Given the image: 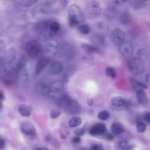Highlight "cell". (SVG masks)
<instances>
[{
	"label": "cell",
	"instance_id": "obj_1",
	"mask_svg": "<svg viewBox=\"0 0 150 150\" xmlns=\"http://www.w3.org/2000/svg\"><path fill=\"white\" fill-rule=\"evenodd\" d=\"M56 2L53 1H46L38 4L30 11L32 18L38 22L47 19L52 13L53 5Z\"/></svg>",
	"mask_w": 150,
	"mask_h": 150
},
{
	"label": "cell",
	"instance_id": "obj_2",
	"mask_svg": "<svg viewBox=\"0 0 150 150\" xmlns=\"http://www.w3.org/2000/svg\"><path fill=\"white\" fill-rule=\"evenodd\" d=\"M52 22L49 19H46L39 21L35 25L37 36L40 40L43 41L48 40L56 35L50 29V25Z\"/></svg>",
	"mask_w": 150,
	"mask_h": 150
},
{
	"label": "cell",
	"instance_id": "obj_3",
	"mask_svg": "<svg viewBox=\"0 0 150 150\" xmlns=\"http://www.w3.org/2000/svg\"><path fill=\"white\" fill-rule=\"evenodd\" d=\"M68 23L70 27H74L79 25L84 19L83 14L76 4H71L67 9Z\"/></svg>",
	"mask_w": 150,
	"mask_h": 150
},
{
	"label": "cell",
	"instance_id": "obj_4",
	"mask_svg": "<svg viewBox=\"0 0 150 150\" xmlns=\"http://www.w3.org/2000/svg\"><path fill=\"white\" fill-rule=\"evenodd\" d=\"M25 49L27 54L33 59L39 57L44 52V49L40 42L35 39L28 41L25 45Z\"/></svg>",
	"mask_w": 150,
	"mask_h": 150
},
{
	"label": "cell",
	"instance_id": "obj_5",
	"mask_svg": "<svg viewBox=\"0 0 150 150\" xmlns=\"http://www.w3.org/2000/svg\"><path fill=\"white\" fill-rule=\"evenodd\" d=\"M18 76L19 81L22 84H29L33 77V69L32 65L26 62V63L19 70Z\"/></svg>",
	"mask_w": 150,
	"mask_h": 150
},
{
	"label": "cell",
	"instance_id": "obj_6",
	"mask_svg": "<svg viewBox=\"0 0 150 150\" xmlns=\"http://www.w3.org/2000/svg\"><path fill=\"white\" fill-rule=\"evenodd\" d=\"M85 15L88 19H94L98 16L101 12V8L98 2L90 1L88 2L84 8Z\"/></svg>",
	"mask_w": 150,
	"mask_h": 150
},
{
	"label": "cell",
	"instance_id": "obj_7",
	"mask_svg": "<svg viewBox=\"0 0 150 150\" xmlns=\"http://www.w3.org/2000/svg\"><path fill=\"white\" fill-rule=\"evenodd\" d=\"M64 91V85L60 80H55L51 82L49 96L52 98H59Z\"/></svg>",
	"mask_w": 150,
	"mask_h": 150
},
{
	"label": "cell",
	"instance_id": "obj_8",
	"mask_svg": "<svg viewBox=\"0 0 150 150\" xmlns=\"http://www.w3.org/2000/svg\"><path fill=\"white\" fill-rule=\"evenodd\" d=\"M128 68L132 74L139 75L143 73L145 70V63L142 59L135 57L129 61Z\"/></svg>",
	"mask_w": 150,
	"mask_h": 150
},
{
	"label": "cell",
	"instance_id": "obj_9",
	"mask_svg": "<svg viewBox=\"0 0 150 150\" xmlns=\"http://www.w3.org/2000/svg\"><path fill=\"white\" fill-rule=\"evenodd\" d=\"M59 46L58 42L55 40H50L47 42L44 46L45 57L51 59L57 55Z\"/></svg>",
	"mask_w": 150,
	"mask_h": 150
},
{
	"label": "cell",
	"instance_id": "obj_10",
	"mask_svg": "<svg viewBox=\"0 0 150 150\" xmlns=\"http://www.w3.org/2000/svg\"><path fill=\"white\" fill-rule=\"evenodd\" d=\"M125 33L119 28L113 29L110 33V39L111 42L116 45H121L124 41Z\"/></svg>",
	"mask_w": 150,
	"mask_h": 150
},
{
	"label": "cell",
	"instance_id": "obj_11",
	"mask_svg": "<svg viewBox=\"0 0 150 150\" xmlns=\"http://www.w3.org/2000/svg\"><path fill=\"white\" fill-rule=\"evenodd\" d=\"M74 53V49L73 47L69 43H63L60 45L59 52H58V56L64 57V58H70Z\"/></svg>",
	"mask_w": 150,
	"mask_h": 150
},
{
	"label": "cell",
	"instance_id": "obj_12",
	"mask_svg": "<svg viewBox=\"0 0 150 150\" xmlns=\"http://www.w3.org/2000/svg\"><path fill=\"white\" fill-rule=\"evenodd\" d=\"M112 107L117 109H125L130 106V103L120 96H116L112 98L111 100Z\"/></svg>",
	"mask_w": 150,
	"mask_h": 150
},
{
	"label": "cell",
	"instance_id": "obj_13",
	"mask_svg": "<svg viewBox=\"0 0 150 150\" xmlns=\"http://www.w3.org/2000/svg\"><path fill=\"white\" fill-rule=\"evenodd\" d=\"M21 129L23 134L28 135L32 139H33L36 136V131L34 125L29 122H24L21 126Z\"/></svg>",
	"mask_w": 150,
	"mask_h": 150
},
{
	"label": "cell",
	"instance_id": "obj_14",
	"mask_svg": "<svg viewBox=\"0 0 150 150\" xmlns=\"http://www.w3.org/2000/svg\"><path fill=\"white\" fill-rule=\"evenodd\" d=\"M133 45L130 41L127 40L124 42L120 45V52L121 53V54L126 58H129L132 56L133 53Z\"/></svg>",
	"mask_w": 150,
	"mask_h": 150
},
{
	"label": "cell",
	"instance_id": "obj_15",
	"mask_svg": "<svg viewBox=\"0 0 150 150\" xmlns=\"http://www.w3.org/2000/svg\"><path fill=\"white\" fill-rule=\"evenodd\" d=\"M50 83L51 82L45 80L39 81L36 85V90L37 92L42 96L48 95Z\"/></svg>",
	"mask_w": 150,
	"mask_h": 150
},
{
	"label": "cell",
	"instance_id": "obj_16",
	"mask_svg": "<svg viewBox=\"0 0 150 150\" xmlns=\"http://www.w3.org/2000/svg\"><path fill=\"white\" fill-rule=\"evenodd\" d=\"M106 131V127L103 123H98L93 125L90 130L89 133L91 135L97 136L105 134Z\"/></svg>",
	"mask_w": 150,
	"mask_h": 150
},
{
	"label": "cell",
	"instance_id": "obj_17",
	"mask_svg": "<svg viewBox=\"0 0 150 150\" xmlns=\"http://www.w3.org/2000/svg\"><path fill=\"white\" fill-rule=\"evenodd\" d=\"M63 69V66L62 63L58 61H54L52 62L49 65L47 68V72L52 75H55L61 73Z\"/></svg>",
	"mask_w": 150,
	"mask_h": 150
},
{
	"label": "cell",
	"instance_id": "obj_18",
	"mask_svg": "<svg viewBox=\"0 0 150 150\" xmlns=\"http://www.w3.org/2000/svg\"><path fill=\"white\" fill-rule=\"evenodd\" d=\"M80 110L81 108L79 103L76 100L72 99L71 102L64 110L69 114L74 115L79 114L80 112Z\"/></svg>",
	"mask_w": 150,
	"mask_h": 150
},
{
	"label": "cell",
	"instance_id": "obj_19",
	"mask_svg": "<svg viewBox=\"0 0 150 150\" xmlns=\"http://www.w3.org/2000/svg\"><path fill=\"white\" fill-rule=\"evenodd\" d=\"M50 61V59L47 57H43L40 58L35 67V74H39L47 65H49Z\"/></svg>",
	"mask_w": 150,
	"mask_h": 150
},
{
	"label": "cell",
	"instance_id": "obj_20",
	"mask_svg": "<svg viewBox=\"0 0 150 150\" xmlns=\"http://www.w3.org/2000/svg\"><path fill=\"white\" fill-rule=\"evenodd\" d=\"M137 98L139 104L142 105H146L148 103V97L143 88L137 90Z\"/></svg>",
	"mask_w": 150,
	"mask_h": 150
},
{
	"label": "cell",
	"instance_id": "obj_21",
	"mask_svg": "<svg viewBox=\"0 0 150 150\" xmlns=\"http://www.w3.org/2000/svg\"><path fill=\"white\" fill-rule=\"evenodd\" d=\"M71 100L72 98H71L69 96L66 95L62 96L58 99L57 105L59 107L62 108L63 110H64Z\"/></svg>",
	"mask_w": 150,
	"mask_h": 150
},
{
	"label": "cell",
	"instance_id": "obj_22",
	"mask_svg": "<svg viewBox=\"0 0 150 150\" xmlns=\"http://www.w3.org/2000/svg\"><path fill=\"white\" fill-rule=\"evenodd\" d=\"M18 111L22 116L25 117H28L30 116L32 112V108L30 105L22 104L19 107Z\"/></svg>",
	"mask_w": 150,
	"mask_h": 150
},
{
	"label": "cell",
	"instance_id": "obj_23",
	"mask_svg": "<svg viewBox=\"0 0 150 150\" xmlns=\"http://www.w3.org/2000/svg\"><path fill=\"white\" fill-rule=\"evenodd\" d=\"M81 47L84 51H86L88 53H93L95 52H98V49L97 46L88 44L86 43H83L81 45Z\"/></svg>",
	"mask_w": 150,
	"mask_h": 150
},
{
	"label": "cell",
	"instance_id": "obj_24",
	"mask_svg": "<svg viewBox=\"0 0 150 150\" xmlns=\"http://www.w3.org/2000/svg\"><path fill=\"white\" fill-rule=\"evenodd\" d=\"M111 131L115 135H120L124 132V129L121 124L118 122H114L111 126Z\"/></svg>",
	"mask_w": 150,
	"mask_h": 150
},
{
	"label": "cell",
	"instance_id": "obj_25",
	"mask_svg": "<svg viewBox=\"0 0 150 150\" xmlns=\"http://www.w3.org/2000/svg\"><path fill=\"white\" fill-rule=\"evenodd\" d=\"M121 22L124 25L129 24L131 22V16L128 12H124L121 13L120 17Z\"/></svg>",
	"mask_w": 150,
	"mask_h": 150
},
{
	"label": "cell",
	"instance_id": "obj_26",
	"mask_svg": "<svg viewBox=\"0 0 150 150\" xmlns=\"http://www.w3.org/2000/svg\"><path fill=\"white\" fill-rule=\"evenodd\" d=\"M82 123V120L79 117H74L69 121V125L70 127L74 128L80 125Z\"/></svg>",
	"mask_w": 150,
	"mask_h": 150
},
{
	"label": "cell",
	"instance_id": "obj_27",
	"mask_svg": "<svg viewBox=\"0 0 150 150\" xmlns=\"http://www.w3.org/2000/svg\"><path fill=\"white\" fill-rule=\"evenodd\" d=\"M77 30L78 32L83 35H87L89 33L90 31V28L89 25L86 23H82L80 24L77 26Z\"/></svg>",
	"mask_w": 150,
	"mask_h": 150
},
{
	"label": "cell",
	"instance_id": "obj_28",
	"mask_svg": "<svg viewBox=\"0 0 150 150\" xmlns=\"http://www.w3.org/2000/svg\"><path fill=\"white\" fill-rule=\"evenodd\" d=\"M130 5L131 7L135 9H139L144 8L146 4V2L144 1H141V0H136V1H131L129 2Z\"/></svg>",
	"mask_w": 150,
	"mask_h": 150
},
{
	"label": "cell",
	"instance_id": "obj_29",
	"mask_svg": "<svg viewBox=\"0 0 150 150\" xmlns=\"http://www.w3.org/2000/svg\"><path fill=\"white\" fill-rule=\"evenodd\" d=\"M131 83L133 87V88L137 90L144 88H146V86H145L144 84H143L142 83L136 80L135 79H131L130 80Z\"/></svg>",
	"mask_w": 150,
	"mask_h": 150
},
{
	"label": "cell",
	"instance_id": "obj_30",
	"mask_svg": "<svg viewBox=\"0 0 150 150\" xmlns=\"http://www.w3.org/2000/svg\"><path fill=\"white\" fill-rule=\"evenodd\" d=\"M50 29L52 33L56 35L60 29V25L59 23L56 21H52L50 25Z\"/></svg>",
	"mask_w": 150,
	"mask_h": 150
},
{
	"label": "cell",
	"instance_id": "obj_31",
	"mask_svg": "<svg viewBox=\"0 0 150 150\" xmlns=\"http://www.w3.org/2000/svg\"><path fill=\"white\" fill-rule=\"evenodd\" d=\"M110 117V112L106 110H103L100 111L97 114V117L100 120H107Z\"/></svg>",
	"mask_w": 150,
	"mask_h": 150
},
{
	"label": "cell",
	"instance_id": "obj_32",
	"mask_svg": "<svg viewBox=\"0 0 150 150\" xmlns=\"http://www.w3.org/2000/svg\"><path fill=\"white\" fill-rule=\"evenodd\" d=\"M105 72L107 76L110 77L112 79H114L117 76V73L115 70L111 67H107L105 70Z\"/></svg>",
	"mask_w": 150,
	"mask_h": 150
},
{
	"label": "cell",
	"instance_id": "obj_33",
	"mask_svg": "<svg viewBox=\"0 0 150 150\" xmlns=\"http://www.w3.org/2000/svg\"><path fill=\"white\" fill-rule=\"evenodd\" d=\"M119 146L122 150H131L132 149V146L126 141H120Z\"/></svg>",
	"mask_w": 150,
	"mask_h": 150
},
{
	"label": "cell",
	"instance_id": "obj_34",
	"mask_svg": "<svg viewBox=\"0 0 150 150\" xmlns=\"http://www.w3.org/2000/svg\"><path fill=\"white\" fill-rule=\"evenodd\" d=\"M146 124L141 121H139L137 124V130L139 132H144L146 129Z\"/></svg>",
	"mask_w": 150,
	"mask_h": 150
},
{
	"label": "cell",
	"instance_id": "obj_35",
	"mask_svg": "<svg viewBox=\"0 0 150 150\" xmlns=\"http://www.w3.org/2000/svg\"><path fill=\"white\" fill-rule=\"evenodd\" d=\"M60 114H61V112H60V110H59L57 109H54V110H52L50 112V117L51 118L55 119V118H58L60 116Z\"/></svg>",
	"mask_w": 150,
	"mask_h": 150
},
{
	"label": "cell",
	"instance_id": "obj_36",
	"mask_svg": "<svg viewBox=\"0 0 150 150\" xmlns=\"http://www.w3.org/2000/svg\"><path fill=\"white\" fill-rule=\"evenodd\" d=\"M37 1H24L22 2V5L24 7H28L36 3Z\"/></svg>",
	"mask_w": 150,
	"mask_h": 150
},
{
	"label": "cell",
	"instance_id": "obj_37",
	"mask_svg": "<svg viewBox=\"0 0 150 150\" xmlns=\"http://www.w3.org/2000/svg\"><path fill=\"white\" fill-rule=\"evenodd\" d=\"M74 133L77 136V137H80V136H82L85 133V130L84 128H77L76 129Z\"/></svg>",
	"mask_w": 150,
	"mask_h": 150
},
{
	"label": "cell",
	"instance_id": "obj_38",
	"mask_svg": "<svg viewBox=\"0 0 150 150\" xmlns=\"http://www.w3.org/2000/svg\"><path fill=\"white\" fill-rule=\"evenodd\" d=\"M89 149L90 150H104L103 147L101 145L97 144H94L91 145Z\"/></svg>",
	"mask_w": 150,
	"mask_h": 150
},
{
	"label": "cell",
	"instance_id": "obj_39",
	"mask_svg": "<svg viewBox=\"0 0 150 150\" xmlns=\"http://www.w3.org/2000/svg\"><path fill=\"white\" fill-rule=\"evenodd\" d=\"M143 118L145 121L150 123V113L148 112H145L143 115Z\"/></svg>",
	"mask_w": 150,
	"mask_h": 150
},
{
	"label": "cell",
	"instance_id": "obj_40",
	"mask_svg": "<svg viewBox=\"0 0 150 150\" xmlns=\"http://www.w3.org/2000/svg\"><path fill=\"white\" fill-rule=\"evenodd\" d=\"M49 139L50 141L51 142V143H52L54 146H56V148H57V147L59 146V142H58L54 138H52V137H50Z\"/></svg>",
	"mask_w": 150,
	"mask_h": 150
},
{
	"label": "cell",
	"instance_id": "obj_41",
	"mask_svg": "<svg viewBox=\"0 0 150 150\" xmlns=\"http://www.w3.org/2000/svg\"><path fill=\"white\" fill-rule=\"evenodd\" d=\"M5 147V141L2 139L1 138V141H0V148L1 150H3Z\"/></svg>",
	"mask_w": 150,
	"mask_h": 150
},
{
	"label": "cell",
	"instance_id": "obj_42",
	"mask_svg": "<svg viewBox=\"0 0 150 150\" xmlns=\"http://www.w3.org/2000/svg\"><path fill=\"white\" fill-rule=\"evenodd\" d=\"M125 1H119V0H116V1H112V3L115 5H121L123 3H124Z\"/></svg>",
	"mask_w": 150,
	"mask_h": 150
},
{
	"label": "cell",
	"instance_id": "obj_43",
	"mask_svg": "<svg viewBox=\"0 0 150 150\" xmlns=\"http://www.w3.org/2000/svg\"><path fill=\"white\" fill-rule=\"evenodd\" d=\"M80 138L79 137H76L73 138V142L74 143H79L80 142Z\"/></svg>",
	"mask_w": 150,
	"mask_h": 150
},
{
	"label": "cell",
	"instance_id": "obj_44",
	"mask_svg": "<svg viewBox=\"0 0 150 150\" xmlns=\"http://www.w3.org/2000/svg\"><path fill=\"white\" fill-rule=\"evenodd\" d=\"M67 2H68L67 1H60V5H61L62 7H63V8H64V7L66 6V5H67Z\"/></svg>",
	"mask_w": 150,
	"mask_h": 150
},
{
	"label": "cell",
	"instance_id": "obj_45",
	"mask_svg": "<svg viewBox=\"0 0 150 150\" xmlns=\"http://www.w3.org/2000/svg\"><path fill=\"white\" fill-rule=\"evenodd\" d=\"M0 100H1V102H2L3 100H5V96L2 91H0Z\"/></svg>",
	"mask_w": 150,
	"mask_h": 150
},
{
	"label": "cell",
	"instance_id": "obj_46",
	"mask_svg": "<svg viewBox=\"0 0 150 150\" xmlns=\"http://www.w3.org/2000/svg\"><path fill=\"white\" fill-rule=\"evenodd\" d=\"M106 138L107 139H113V136L111 134H108L106 135L105 136Z\"/></svg>",
	"mask_w": 150,
	"mask_h": 150
},
{
	"label": "cell",
	"instance_id": "obj_47",
	"mask_svg": "<svg viewBox=\"0 0 150 150\" xmlns=\"http://www.w3.org/2000/svg\"><path fill=\"white\" fill-rule=\"evenodd\" d=\"M36 150H49L48 148H47L46 147H44V146H40V147H38Z\"/></svg>",
	"mask_w": 150,
	"mask_h": 150
},
{
	"label": "cell",
	"instance_id": "obj_48",
	"mask_svg": "<svg viewBox=\"0 0 150 150\" xmlns=\"http://www.w3.org/2000/svg\"><path fill=\"white\" fill-rule=\"evenodd\" d=\"M87 103H88V104L90 105H92L93 104V101L92 100H89L87 101Z\"/></svg>",
	"mask_w": 150,
	"mask_h": 150
},
{
	"label": "cell",
	"instance_id": "obj_49",
	"mask_svg": "<svg viewBox=\"0 0 150 150\" xmlns=\"http://www.w3.org/2000/svg\"><path fill=\"white\" fill-rule=\"evenodd\" d=\"M4 108V105H3V103L2 102H1V107H0V111H2L3 110Z\"/></svg>",
	"mask_w": 150,
	"mask_h": 150
},
{
	"label": "cell",
	"instance_id": "obj_50",
	"mask_svg": "<svg viewBox=\"0 0 150 150\" xmlns=\"http://www.w3.org/2000/svg\"><path fill=\"white\" fill-rule=\"evenodd\" d=\"M81 150H90V149H87V148H83V149H81Z\"/></svg>",
	"mask_w": 150,
	"mask_h": 150
},
{
	"label": "cell",
	"instance_id": "obj_51",
	"mask_svg": "<svg viewBox=\"0 0 150 150\" xmlns=\"http://www.w3.org/2000/svg\"><path fill=\"white\" fill-rule=\"evenodd\" d=\"M146 150H150V149H146Z\"/></svg>",
	"mask_w": 150,
	"mask_h": 150
}]
</instances>
